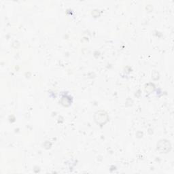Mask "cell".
I'll list each match as a JSON object with an SVG mask.
<instances>
[{
	"instance_id": "1",
	"label": "cell",
	"mask_w": 174,
	"mask_h": 174,
	"mask_svg": "<svg viewBox=\"0 0 174 174\" xmlns=\"http://www.w3.org/2000/svg\"><path fill=\"white\" fill-rule=\"evenodd\" d=\"M97 118L96 119V121L99 124H102L104 123L105 122L107 121V116L106 114H104L103 112H99L96 114Z\"/></svg>"
}]
</instances>
